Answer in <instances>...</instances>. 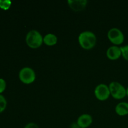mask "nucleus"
I'll list each match as a JSON object with an SVG mask.
<instances>
[{"label": "nucleus", "mask_w": 128, "mask_h": 128, "mask_svg": "<svg viewBox=\"0 0 128 128\" xmlns=\"http://www.w3.org/2000/svg\"><path fill=\"white\" fill-rule=\"evenodd\" d=\"M97 38L93 32L91 31H84L78 37V41L81 48L86 50L93 48L96 44Z\"/></svg>", "instance_id": "nucleus-1"}, {"label": "nucleus", "mask_w": 128, "mask_h": 128, "mask_svg": "<svg viewBox=\"0 0 128 128\" xmlns=\"http://www.w3.org/2000/svg\"><path fill=\"white\" fill-rule=\"evenodd\" d=\"M26 42L28 46L32 49L39 48L43 43V37L37 30H31L27 34Z\"/></svg>", "instance_id": "nucleus-2"}, {"label": "nucleus", "mask_w": 128, "mask_h": 128, "mask_svg": "<svg viewBox=\"0 0 128 128\" xmlns=\"http://www.w3.org/2000/svg\"><path fill=\"white\" fill-rule=\"evenodd\" d=\"M109 88L111 95L116 100H122L127 96L126 89L120 82H112L110 83Z\"/></svg>", "instance_id": "nucleus-3"}, {"label": "nucleus", "mask_w": 128, "mask_h": 128, "mask_svg": "<svg viewBox=\"0 0 128 128\" xmlns=\"http://www.w3.org/2000/svg\"><path fill=\"white\" fill-rule=\"evenodd\" d=\"M20 81L26 84H30L36 80V73L31 68L26 67L21 69L19 73Z\"/></svg>", "instance_id": "nucleus-4"}, {"label": "nucleus", "mask_w": 128, "mask_h": 128, "mask_svg": "<svg viewBox=\"0 0 128 128\" xmlns=\"http://www.w3.org/2000/svg\"><path fill=\"white\" fill-rule=\"evenodd\" d=\"M108 38L110 42H112L115 46L122 44L124 41V35L123 32L118 28L111 29L108 32Z\"/></svg>", "instance_id": "nucleus-5"}, {"label": "nucleus", "mask_w": 128, "mask_h": 128, "mask_svg": "<svg viewBox=\"0 0 128 128\" xmlns=\"http://www.w3.org/2000/svg\"><path fill=\"white\" fill-rule=\"evenodd\" d=\"M94 94L96 98L100 101H106L111 96L110 88L105 84H100L95 88Z\"/></svg>", "instance_id": "nucleus-6"}, {"label": "nucleus", "mask_w": 128, "mask_h": 128, "mask_svg": "<svg viewBox=\"0 0 128 128\" xmlns=\"http://www.w3.org/2000/svg\"><path fill=\"white\" fill-rule=\"evenodd\" d=\"M86 0H69L68 4L71 10L76 12L83 11L87 6Z\"/></svg>", "instance_id": "nucleus-7"}, {"label": "nucleus", "mask_w": 128, "mask_h": 128, "mask_svg": "<svg viewBox=\"0 0 128 128\" xmlns=\"http://www.w3.org/2000/svg\"><path fill=\"white\" fill-rule=\"evenodd\" d=\"M108 58L112 61L118 60L121 56H122L121 48L118 46H112L110 47L106 52Z\"/></svg>", "instance_id": "nucleus-8"}, {"label": "nucleus", "mask_w": 128, "mask_h": 128, "mask_svg": "<svg viewBox=\"0 0 128 128\" xmlns=\"http://www.w3.org/2000/svg\"><path fill=\"white\" fill-rule=\"evenodd\" d=\"M92 123V118L88 114L81 115L77 120V124L80 128H88Z\"/></svg>", "instance_id": "nucleus-9"}, {"label": "nucleus", "mask_w": 128, "mask_h": 128, "mask_svg": "<svg viewBox=\"0 0 128 128\" xmlns=\"http://www.w3.org/2000/svg\"><path fill=\"white\" fill-rule=\"evenodd\" d=\"M116 114L120 116H125L128 115V102H120L115 108Z\"/></svg>", "instance_id": "nucleus-10"}, {"label": "nucleus", "mask_w": 128, "mask_h": 128, "mask_svg": "<svg viewBox=\"0 0 128 128\" xmlns=\"http://www.w3.org/2000/svg\"><path fill=\"white\" fill-rule=\"evenodd\" d=\"M58 38L55 34L52 33L47 34L43 38V43L48 46H53L57 44Z\"/></svg>", "instance_id": "nucleus-11"}, {"label": "nucleus", "mask_w": 128, "mask_h": 128, "mask_svg": "<svg viewBox=\"0 0 128 128\" xmlns=\"http://www.w3.org/2000/svg\"><path fill=\"white\" fill-rule=\"evenodd\" d=\"M11 1H9V0H5V1L0 0V8H1L2 10H5V11L9 10L10 8L11 7Z\"/></svg>", "instance_id": "nucleus-12"}, {"label": "nucleus", "mask_w": 128, "mask_h": 128, "mask_svg": "<svg viewBox=\"0 0 128 128\" xmlns=\"http://www.w3.org/2000/svg\"><path fill=\"white\" fill-rule=\"evenodd\" d=\"M7 106V101L2 95L0 94V113L3 112Z\"/></svg>", "instance_id": "nucleus-13"}, {"label": "nucleus", "mask_w": 128, "mask_h": 128, "mask_svg": "<svg viewBox=\"0 0 128 128\" xmlns=\"http://www.w3.org/2000/svg\"><path fill=\"white\" fill-rule=\"evenodd\" d=\"M120 48H121V52H122V56L125 60L128 61V45Z\"/></svg>", "instance_id": "nucleus-14"}, {"label": "nucleus", "mask_w": 128, "mask_h": 128, "mask_svg": "<svg viewBox=\"0 0 128 128\" xmlns=\"http://www.w3.org/2000/svg\"><path fill=\"white\" fill-rule=\"evenodd\" d=\"M6 88V82L3 79H0V94L5 91Z\"/></svg>", "instance_id": "nucleus-15"}, {"label": "nucleus", "mask_w": 128, "mask_h": 128, "mask_svg": "<svg viewBox=\"0 0 128 128\" xmlns=\"http://www.w3.org/2000/svg\"><path fill=\"white\" fill-rule=\"evenodd\" d=\"M24 128H40V127L36 123L30 122V123H28V124H26Z\"/></svg>", "instance_id": "nucleus-16"}, {"label": "nucleus", "mask_w": 128, "mask_h": 128, "mask_svg": "<svg viewBox=\"0 0 128 128\" xmlns=\"http://www.w3.org/2000/svg\"><path fill=\"white\" fill-rule=\"evenodd\" d=\"M126 92H127V96L128 97V88L126 89Z\"/></svg>", "instance_id": "nucleus-17"}]
</instances>
